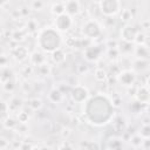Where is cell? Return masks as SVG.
Masks as SVG:
<instances>
[{
  "label": "cell",
  "mask_w": 150,
  "mask_h": 150,
  "mask_svg": "<svg viewBox=\"0 0 150 150\" xmlns=\"http://www.w3.org/2000/svg\"><path fill=\"white\" fill-rule=\"evenodd\" d=\"M82 32L84 34V36L89 38V39H96L97 36L101 35V26L95 21V20H88L82 28Z\"/></svg>",
  "instance_id": "cell-4"
},
{
  "label": "cell",
  "mask_w": 150,
  "mask_h": 150,
  "mask_svg": "<svg viewBox=\"0 0 150 150\" xmlns=\"http://www.w3.org/2000/svg\"><path fill=\"white\" fill-rule=\"evenodd\" d=\"M105 76H107V73L103 69H97L95 71V79L98 80V81H103L105 79Z\"/></svg>",
  "instance_id": "cell-17"
},
{
  "label": "cell",
  "mask_w": 150,
  "mask_h": 150,
  "mask_svg": "<svg viewBox=\"0 0 150 150\" xmlns=\"http://www.w3.org/2000/svg\"><path fill=\"white\" fill-rule=\"evenodd\" d=\"M136 100L139 103H148V102H150V90L148 89V87L138 88V90L136 93Z\"/></svg>",
  "instance_id": "cell-10"
},
{
  "label": "cell",
  "mask_w": 150,
  "mask_h": 150,
  "mask_svg": "<svg viewBox=\"0 0 150 150\" xmlns=\"http://www.w3.org/2000/svg\"><path fill=\"white\" fill-rule=\"evenodd\" d=\"M73 25V20H71V16L67 13H63V14H60L56 16L55 19V28L60 32H66Z\"/></svg>",
  "instance_id": "cell-5"
},
{
  "label": "cell",
  "mask_w": 150,
  "mask_h": 150,
  "mask_svg": "<svg viewBox=\"0 0 150 150\" xmlns=\"http://www.w3.org/2000/svg\"><path fill=\"white\" fill-rule=\"evenodd\" d=\"M139 136L143 138H150V124H145L141 128Z\"/></svg>",
  "instance_id": "cell-16"
},
{
  "label": "cell",
  "mask_w": 150,
  "mask_h": 150,
  "mask_svg": "<svg viewBox=\"0 0 150 150\" xmlns=\"http://www.w3.org/2000/svg\"><path fill=\"white\" fill-rule=\"evenodd\" d=\"M136 80V75L135 73H132L131 70H124L118 75V81L120 83H122L123 86H132L134 82Z\"/></svg>",
  "instance_id": "cell-7"
},
{
  "label": "cell",
  "mask_w": 150,
  "mask_h": 150,
  "mask_svg": "<svg viewBox=\"0 0 150 150\" xmlns=\"http://www.w3.org/2000/svg\"><path fill=\"white\" fill-rule=\"evenodd\" d=\"M39 47L46 53H53L61 46V35L59 30L52 27L45 28L40 32L38 36Z\"/></svg>",
  "instance_id": "cell-2"
},
{
  "label": "cell",
  "mask_w": 150,
  "mask_h": 150,
  "mask_svg": "<svg viewBox=\"0 0 150 150\" xmlns=\"http://www.w3.org/2000/svg\"><path fill=\"white\" fill-rule=\"evenodd\" d=\"M83 114L89 123L101 127L111 121L114 116V104L105 95L97 94L84 102Z\"/></svg>",
  "instance_id": "cell-1"
},
{
  "label": "cell",
  "mask_w": 150,
  "mask_h": 150,
  "mask_svg": "<svg viewBox=\"0 0 150 150\" xmlns=\"http://www.w3.org/2000/svg\"><path fill=\"white\" fill-rule=\"evenodd\" d=\"M41 105H42V103H41V101H40V100H38V98L32 100V101H30V103H29V107H30L32 109H34V110L40 109V108H41Z\"/></svg>",
  "instance_id": "cell-18"
},
{
  "label": "cell",
  "mask_w": 150,
  "mask_h": 150,
  "mask_svg": "<svg viewBox=\"0 0 150 150\" xmlns=\"http://www.w3.org/2000/svg\"><path fill=\"white\" fill-rule=\"evenodd\" d=\"M100 55H101V48L97 47V46H90V47H88V48L86 49V52H84V56H86V59L89 60V61H95V60H97V59L100 57Z\"/></svg>",
  "instance_id": "cell-9"
},
{
  "label": "cell",
  "mask_w": 150,
  "mask_h": 150,
  "mask_svg": "<svg viewBox=\"0 0 150 150\" xmlns=\"http://www.w3.org/2000/svg\"><path fill=\"white\" fill-rule=\"evenodd\" d=\"M49 98H50L54 103H57V102L61 101V98H62V94L60 93V90H57V89H53V90L50 91V94H49Z\"/></svg>",
  "instance_id": "cell-15"
},
{
  "label": "cell",
  "mask_w": 150,
  "mask_h": 150,
  "mask_svg": "<svg viewBox=\"0 0 150 150\" xmlns=\"http://www.w3.org/2000/svg\"><path fill=\"white\" fill-rule=\"evenodd\" d=\"M137 30L134 28V27H131V26H125L123 29H122V32H121V35H122V38H123V40H125L127 42H134L135 40H136V36H137Z\"/></svg>",
  "instance_id": "cell-8"
},
{
  "label": "cell",
  "mask_w": 150,
  "mask_h": 150,
  "mask_svg": "<svg viewBox=\"0 0 150 150\" xmlns=\"http://www.w3.org/2000/svg\"><path fill=\"white\" fill-rule=\"evenodd\" d=\"M80 12V4L76 0H69L66 4V13L71 15H76Z\"/></svg>",
  "instance_id": "cell-11"
},
{
  "label": "cell",
  "mask_w": 150,
  "mask_h": 150,
  "mask_svg": "<svg viewBox=\"0 0 150 150\" xmlns=\"http://www.w3.org/2000/svg\"><path fill=\"white\" fill-rule=\"evenodd\" d=\"M52 12H53L54 14H56V15H60V14L66 13V5H62V4H60V2L54 4L53 7H52Z\"/></svg>",
  "instance_id": "cell-14"
},
{
  "label": "cell",
  "mask_w": 150,
  "mask_h": 150,
  "mask_svg": "<svg viewBox=\"0 0 150 150\" xmlns=\"http://www.w3.org/2000/svg\"><path fill=\"white\" fill-rule=\"evenodd\" d=\"M146 87H148V89L150 90V77L148 79V82H146Z\"/></svg>",
  "instance_id": "cell-19"
},
{
  "label": "cell",
  "mask_w": 150,
  "mask_h": 150,
  "mask_svg": "<svg viewBox=\"0 0 150 150\" xmlns=\"http://www.w3.org/2000/svg\"><path fill=\"white\" fill-rule=\"evenodd\" d=\"M100 9L107 16H112L117 14L121 9L120 0H101L100 1Z\"/></svg>",
  "instance_id": "cell-3"
},
{
  "label": "cell",
  "mask_w": 150,
  "mask_h": 150,
  "mask_svg": "<svg viewBox=\"0 0 150 150\" xmlns=\"http://www.w3.org/2000/svg\"><path fill=\"white\" fill-rule=\"evenodd\" d=\"M13 55L15 56V59L16 60H19V55H21V59L22 60H25L28 55H27V50H26V48H23V47H16L14 50H13Z\"/></svg>",
  "instance_id": "cell-13"
},
{
  "label": "cell",
  "mask_w": 150,
  "mask_h": 150,
  "mask_svg": "<svg viewBox=\"0 0 150 150\" xmlns=\"http://www.w3.org/2000/svg\"><path fill=\"white\" fill-rule=\"evenodd\" d=\"M71 98L77 103H83L89 98V91L83 86H76L71 90Z\"/></svg>",
  "instance_id": "cell-6"
},
{
  "label": "cell",
  "mask_w": 150,
  "mask_h": 150,
  "mask_svg": "<svg viewBox=\"0 0 150 150\" xmlns=\"http://www.w3.org/2000/svg\"><path fill=\"white\" fill-rule=\"evenodd\" d=\"M52 57H53V61H54V62H56V63L63 62V61H64V59H66V57H64V53H63L60 48L52 53Z\"/></svg>",
  "instance_id": "cell-12"
}]
</instances>
